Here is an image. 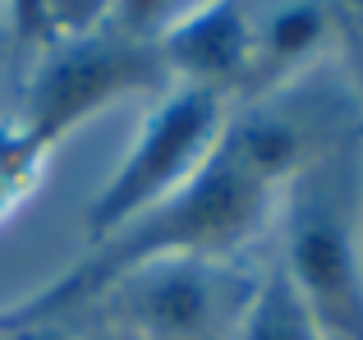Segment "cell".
<instances>
[{
  "instance_id": "obj_1",
  "label": "cell",
  "mask_w": 363,
  "mask_h": 340,
  "mask_svg": "<svg viewBox=\"0 0 363 340\" xmlns=\"http://www.w3.org/2000/svg\"><path fill=\"white\" fill-rule=\"evenodd\" d=\"M313 125H318L313 101L299 83L276 92V97L230 106L203 166L170 198H161L152 212H143L133 225H124L106 244L88 249V258L74 271L37 290V308L42 313L83 308L106 280L152 258H179V253H189V258H240L244 244L262 234L290 175L327 138L345 129L340 125L318 134Z\"/></svg>"
},
{
  "instance_id": "obj_2",
  "label": "cell",
  "mask_w": 363,
  "mask_h": 340,
  "mask_svg": "<svg viewBox=\"0 0 363 340\" xmlns=\"http://www.w3.org/2000/svg\"><path fill=\"white\" fill-rule=\"evenodd\" d=\"M281 267L327 340H363V120L345 125L281 193Z\"/></svg>"
},
{
  "instance_id": "obj_3",
  "label": "cell",
  "mask_w": 363,
  "mask_h": 340,
  "mask_svg": "<svg viewBox=\"0 0 363 340\" xmlns=\"http://www.w3.org/2000/svg\"><path fill=\"white\" fill-rule=\"evenodd\" d=\"M170 92V69L161 60L157 37L133 33L124 23H101L79 37H55L33 55L23 88L9 162L37 166L69 129L124 97H161Z\"/></svg>"
},
{
  "instance_id": "obj_4",
  "label": "cell",
  "mask_w": 363,
  "mask_h": 340,
  "mask_svg": "<svg viewBox=\"0 0 363 340\" xmlns=\"http://www.w3.org/2000/svg\"><path fill=\"white\" fill-rule=\"evenodd\" d=\"M262 267L240 258H152L120 271L88 304L129 340H235ZM83 304V308H88Z\"/></svg>"
},
{
  "instance_id": "obj_5",
  "label": "cell",
  "mask_w": 363,
  "mask_h": 340,
  "mask_svg": "<svg viewBox=\"0 0 363 340\" xmlns=\"http://www.w3.org/2000/svg\"><path fill=\"white\" fill-rule=\"evenodd\" d=\"M230 101L221 92L203 88H170L157 97V106L143 120V134L133 138L120 170L97 188L88 203V249L106 244L124 225H133L143 212L170 198L212 152L221 134Z\"/></svg>"
},
{
  "instance_id": "obj_6",
  "label": "cell",
  "mask_w": 363,
  "mask_h": 340,
  "mask_svg": "<svg viewBox=\"0 0 363 340\" xmlns=\"http://www.w3.org/2000/svg\"><path fill=\"white\" fill-rule=\"evenodd\" d=\"M253 5L257 0H198L179 9L157 33L170 88L221 92L235 106L253 51Z\"/></svg>"
},
{
  "instance_id": "obj_7",
  "label": "cell",
  "mask_w": 363,
  "mask_h": 340,
  "mask_svg": "<svg viewBox=\"0 0 363 340\" xmlns=\"http://www.w3.org/2000/svg\"><path fill=\"white\" fill-rule=\"evenodd\" d=\"M331 37H340L336 0H257L253 51H248V69L240 92H235V106L294 88L303 69L318 64Z\"/></svg>"
},
{
  "instance_id": "obj_8",
  "label": "cell",
  "mask_w": 363,
  "mask_h": 340,
  "mask_svg": "<svg viewBox=\"0 0 363 340\" xmlns=\"http://www.w3.org/2000/svg\"><path fill=\"white\" fill-rule=\"evenodd\" d=\"M235 340H327L281 262H267Z\"/></svg>"
},
{
  "instance_id": "obj_9",
  "label": "cell",
  "mask_w": 363,
  "mask_h": 340,
  "mask_svg": "<svg viewBox=\"0 0 363 340\" xmlns=\"http://www.w3.org/2000/svg\"><path fill=\"white\" fill-rule=\"evenodd\" d=\"M120 0H46V28H51V42L55 37H79L92 33V28L111 23Z\"/></svg>"
},
{
  "instance_id": "obj_10",
  "label": "cell",
  "mask_w": 363,
  "mask_h": 340,
  "mask_svg": "<svg viewBox=\"0 0 363 340\" xmlns=\"http://www.w3.org/2000/svg\"><path fill=\"white\" fill-rule=\"evenodd\" d=\"M336 23H340V37L354 42L363 55V0H336Z\"/></svg>"
},
{
  "instance_id": "obj_11",
  "label": "cell",
  "mask_w": 363,
  "mask_h": 340,
  "mask_svg": "<svg viewBox=\"0 0 363 340\" xmlns=\"http://www.w3.org/2000/svg\"><path fill=\"white\" fill-rule=\"evenodd\" d=\"M28 317H33V299H28V304H14V308H0V336H9L14 327H23Z\"/></svg>"
},
{
  "instance_id": "obj_12",
  "label": "cell",
  "mask_w": 363,
  "mask_h": 340,
  "mask_svg": "<svg viewBox=\"0 0 363 340\" xmlns=\"http://www.w3.org/2000/svg\"><path fill=\"white\" fill-rule=\"evenodd\" d=\"M0 340H5V336H0Z\"/></svg>"
}]
</instances>
